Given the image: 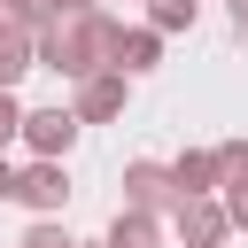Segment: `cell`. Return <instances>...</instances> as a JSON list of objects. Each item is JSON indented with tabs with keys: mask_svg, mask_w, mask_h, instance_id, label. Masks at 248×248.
Masks as SVG:
<instances>
[{
	"mask_svg": "<svg viewBox=\"0 0 248 248\" xmlns=\"http://www.w3.org/2000/svg\"><path fill=\"white\" fill-rule=\"evenodd\" d=\"M155 62H163V39H155V31H124L116 70H124V78H140V70H155Z\"/></svg>",
	"mask_w": 248,
	"mask_h": 248,
	"instance_id": "30bf717a",
	"label": "cell"
},
{
	"mask_svg": "<svg viewBox=\"0 0 248 248\" xmlns=\"http://www.w3.org/2000/svg\"><path fill=\"white\" fill-rule=\"evenodd\" d=\"M62 8H70V16H85V8H101V0H62Z\"/></svg>",
	"mask_w": 248,
	"mask_h": 248,
	"instance_id": "d6986e66",
	"label": "cell"
},
{
	"mask_svg": "<svg viewBox=\"0 0 248 248\" xmlns=\"http://www.w3.org/2000/svg\"><path fill=\"white\" fill-rule=\"evenodd\" d=\"M232 31H240V39H248V0H232Z\"/></svg>",
	"mask_w": 248,
	"mask_h": 248,
	"instance_id": "ac0fdd59",
	"label": "cell"
},
{
	"mask_svg": "<svg viewBox=\"0 0 248 248\" xmlns=\"http://www.w3.org/2000/svg\"><path fill=\"white\" fill-rule=\"evenodd\" d=\"M16 202H23L31 217H62V202H70V170H62V163H31V170H16Z\"/></svg>",
	"mask_w": 248,
	"mask_h": 248,
	"instance_id": "277c9868",
	"label": "cell"
},
{
	"mask_svg": "<svg viewBox=\"0 0 248 248\" xmlns=\"http://www.w3.org/2000/svg\"><path fill=\"white\" fill-rule=\"evenodd\" d=\"M0 16H8V0H0Z\"/></svg>",
	"mask_w": 248,
	"mask_h": 248,
	"instance_id": "ffe728a7",
	"label": "cell"
},
{
	"mask_svg": "<svg viewBox=\"0 0 248 248\" xmlns=\"http://www.w3.org/2000/svg\"><path fill=\"white\" fill-rule=\"evenodd\" d=\"M124 209H147V217H170L178 209V178H170V163H124Z\"/></svg>",
	"mask_w": 248,
	"mask_h": 248,
	"instance_id": "7a4b0ae2",
	"label": "cell"
},
{
	"mask_svg": "<svg viewBox=\"0 0 248 248\" xmlns=\"http://www.w3.org/2000/svg\"><path fill=\"white\" fill-rule=\"evenodd\" d=\"M0 202H16V170H8V155H0Z\"/></svg>",
	"mask_w": 248,
	"mask_h": 248,
	"instance_id": "e0dca14e",
	"label": "cell"
},
{
	"mask_svg": "<svg viewBox=\"0 0 248 248\" xmlns=\"http://www.w3.org/2000/svg\"><path fill=\"white\" fill-rule=\"evenodd\" d=\"M194 16H202V0H147V31L163 39V31H194Z\"/></svg>",
	"mask_w": 248,
	"mask_h": 248,
	"instance_id": "7c38bea8",
	"label": "cell"
},
{
	"mask_svg": "<svg viewBox=\"0 0 248 248\" xmlns=\"http://www.w3.org/2000/svg\"><path fill=\"white\" fill-rule=\"evenodd\" d=\"M248 186V140H217V194Z\"/></svg>",
	"mask_w": 248,
	"mask_h": 248,
	"instance_id": "4fadbf2b",
	"label": "cell"
},
{
	"mask_svg": "<svg viewBox=\"0 0 248 248\" xmlns=\"http://www.w3.org/2000/svg\"><path fill=\"white\" fill-rule=\"evenodd\" d=\"M170 225H178V240H186V248H217V240L232 232V217H225V202H217V194L178 202V209H170Z\"/></svg>",
	"mask_w": 248,
	"mask_h": 248,
	"instance_id": "5b68a950",
	"label": "cell"
},
{
	"mask_svg": "<svg viewBox=\"0 0 248 248\" xmlns=\"http://www.w3.org/2000/svg\"><path fill=\"white\" fill-rule=\"evenodd\" d=\"M8 140H23V108H16V93H0V155H8Z\"/></svg>",
	"mask_w": 248,
	"mask_h": 248,
	"instance_id": "9a60e30c",
	"label": "cell"
},
{
	"mask_svg": "<svg viewBox=\"0 0 248 248\" xmlns=\"http://www.w3.org/2000/svg\"><path fill=\"white\" fill-rule=\"evenodd\" d=\"M16 248H78V240H70V232H62L54 217H39V225H31V232H23Z\"/></svg>",
	"mask_w": 248,
	"mask_h": 248,
	"instance_id": "5bb4252c",
	"label": "cell"
},
{
	"mask_svg": "<svg viewBox=\"0 0 248 248\" xmlns=\"http://www.w3.org/2000/svg\"><path fill=\"white\" fill-rule=\"evenodd\" d=\"M62 16H70V8H62V0H8V23H23V31H31V39H46V31H54V23H62Z\"/></svg>",
	"mask_w": 248,
	"mask_h": 248,
	"instance_id": "8fae6325",
	"label": "cell"
},
{
	"mask_svg": "<svg viewBox=\"0 0 248 248\" xmlns=\"http://www.w3.org/2000/svg\"><path fill=\"white\" fill-rule=\"evenodd\" d=\"M23 70H39V39H31L23 23H8V16H0V93H8Z\"/></svg>",
	"mask_w": 248,
	"mask_h": 248,
	"instance_id": "ba28073f",
	"label": "cell"
},
{
	"mask_svg": "<svg viewBox=\"0 0 248 248\" xmlns=\"http://www.w3.org/2000/svg\"><path fill=\"white\" fill-rule=\"evenodd\" d=\"M108 248H163V217H147V209H116V217H108Z\"/></svg>",
	"mask_w": 248,
	"mask_h": 248,
	"instance_id": "9c48e42d",
	"label": "cell"
},
{
	"mask_svg": "<svg viewBox=\"0 0 248 248\" xmlns=\"http://www.w3.org/2000/svg\"><path fill=\"white\" fill-rule=\"evenodd\" d=\"M124 70H108V78H93V85H78V124H108V116H124Z\"/></svg>",
	"mask_w": 248,
	"mask_h": 248,
	"instance_id": "8992f818",
	"label": "cell"
},
{
	"mask_svg": "<svg viewBox=\"0 0 248 248\" xmlns=\"http://www.w3.org/2000/svg\"><path fill=\"white\" fill-rule=\"evenodd\" d=\"M101 248H108V240H101Z\"/></svg>",
	"mask_w": 248,
	"mask_h": 248,
	"instance_id": "44dd1931",
	"label": "cell"
},
{
	"mask_svg": "<svg viewBox=\"0 0 248 248\" xmlns=\"http://www.w3.org/2000/svg\"><path fill=\"white\" fill-rule=\"evenodd\" d=\"M225 217H232V232H248V186H240V194H225Z\"/></svg>",
	"mask_w": 248,
	"mask_h": 248,
	"instance_id": "2e32d148",
	"label": "cell"
},
{
	"mask_svg": "<svg viewBox=\"0 0 248 248\" xmlns=\"http://www.w3.org/2000/svg\"><path fill=\"white\" fill-rule=\"evenodd\" d=\"M116 46H124V23L108 8H85V16H62L39 39V70H62L70 85H93V78L116 70Z\"/></svg>",
	"mask_w": 248,
	"mask_h": 248,
	"instance_id": "6da1fadb",
	"label": "cell"
},
{
	"mask_svg": "<svg viewBox=\"0 0 248 248\" xmlns=\"http://www.w3.org/2000/svg\"><path fill=\"white\" fill-rule=\"evenodd\" d=\"M23 140L39 163H62L70 140H78V108H23Z\"/></svg>",
	"mask_w": 248,
	"mask_h": 248,
	"instance_id": "3957f363",
	"label": "cell"
},
{
	"mask_svg": "<svg viewBox=\"0 0 248 248\" xmlns=\"http://www.w3.org/2000/svg\"><path fill=\"white\" fill-rule=\"evenodd\" d=\"M170 178H178V202H202V194H217V147H186V155L170 163Z\"/></svg>",
	"mask_w": 248,
	"mask_h": 248,
	"instance_id": "52a82bcc",
	"label": "cell"
}]
</instances>
